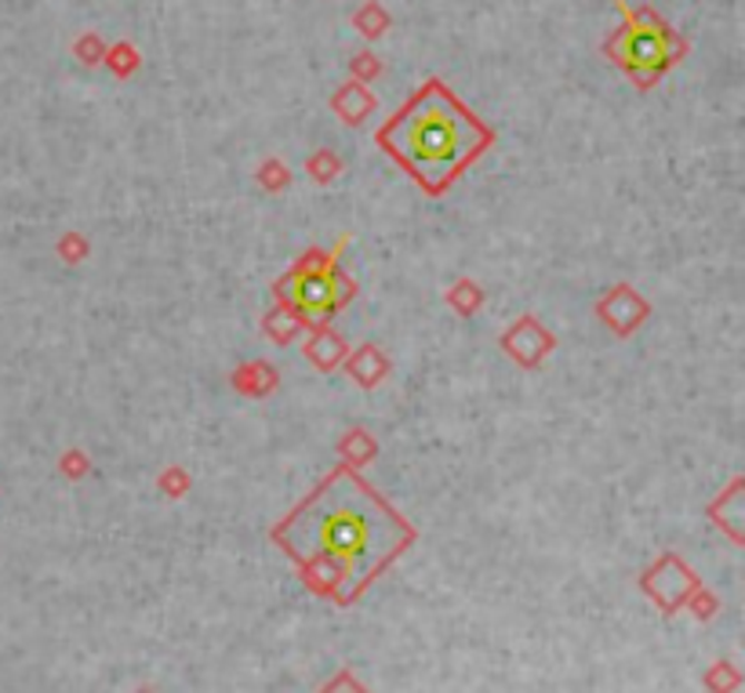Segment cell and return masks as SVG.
Listing matches in <instances>:
<instances>
[{"instance_id": "4", "label": "cell", "mask_w": 745, "mask_h": 693, "mask_svg": "<svg viewBox=\"0 0 745 693\" xmlns=\"http://www.w3.org/2000/svg\"><path fill=\"white\" fill-rule=\"evenodd\" d=\"M673 51H676L673 33L651 16H640L637 22H629L626 30L611 40V55L640 85H651L661 69H669Z\"/></svg>"}, {"instance_id": "3", "label": "cell", "mask_w": 745, "mask_h": 693, "mask_svg": "<svg viewBox=\"0 0 745 693\" xmlns=\"http://www.w3.org/2000/svg\"><path fill=\"white\" fill-rule=\"evenodd\" d=\"M277 298H284L292 309L310 324H324L335 316L342 305L353 298V284L342 276L335 261L321 266L316 258H306L302 266L277 284Z\"/></svg>"}, {"instance_id": "2", "label": "cell", "mask_w": 745, "mask_h": 693, "mask_svg": "<svg viewBox=\"0 0 745 693\" xmlns=\"http://www.w3.org/2000/svg\"><path fill=\"white\" fill-rule=\"evenodd\" d=\"M491 142L494 131L469 113L440 80H425L379 131L385 157L430 197H444L454 178Z\"/></svg>"}, {"instance_id": "1", "label": "cell", "mask_w": 745, "mask_h": 693, "mask_svg": "<svg viewBox=\"0 0 745 693\" xmlns=\"http://www.w3.org/2000/svg\"><path fill=\"white\" fill-rule=\"evenodd\" d=\"M415 537V526L350 465L331 468L273 531V542L302 566L306 585L339 606H353Z\"/></svg>"}, {"instance_id": "5", "label": "cell", "mask_w": 745, "mask_h": 693, "mask_svg": "<svg viewBox=\"0 0 745 693\" xmlns=\"http://www.w3.org/2000/svg\"><path fill=\"white\" fill-rule=\"evenodd\" d=\"M321 693H367L361 683H356V679L350 675V672H342L339 679H331V683L321 690Z\"/></svg>"}]
</instances>
